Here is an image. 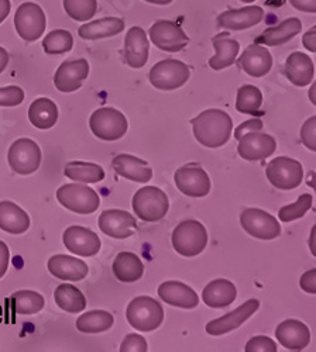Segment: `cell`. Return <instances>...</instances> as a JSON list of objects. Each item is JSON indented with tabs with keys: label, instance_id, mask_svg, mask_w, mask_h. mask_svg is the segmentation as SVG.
<instances>
[{
	"label": "cell",
	"instance_id": "6da1fadb",
	"mask_svg": "<svg viewBox=\"0 0 316 352\" xmlns=\"http://www.w3.org/2000/svg\"><path fill=\"white\" fill-rule=\"evenodd\" d=\"M195 140L208 148H219L231 140L233 120L226 111L208 109L191 120Z\"/></svg>",
	"mask_w": 316,
	"mask_h": 352
},
{
	"label": "cell",
	"instance_id": "7a4b0ae2",
	"mask_svg": "<svg viewBox=\"0 0 316 352\" xmlns=\"http://www.w3.org/2000/svg\"><path fill=\"white\" fill-rule=\"evenodd\" d=\"M129 324L141 333L157 330L164 321L162 306L150 296L134 298L126 310Z\"/></svg>",
	"mask_w": 316,
	"mask_h": 352
},
{
	"label": "cell",
	"instance_id": "3957f363",
	"mask_svg": "<svg viewBox=\"0 0 316 352\" xmlns=\"http://www.w3.org/2000/svg\"><path fill=\"white\" fill-rule=\"evenodd\" d=\"M172 247L182 256H196L208 245V231L202 223L185 220L172 231Z\"/></svg>",
	"mask_w": 316,
	"mask_h": 352
},
{
	"label": "cell",
	"instance_id": "277c9868",
	"mask_svg": "<svg viewBox=\"0 0 316 352\" xmlns=\"http://www.w3.org/2000/svg\"><path fill=\"white\" fill-rule=\"evenodd\" d=\"M133 210L143 221H160L169 209V200L164 190L156 186H145L133 196Z\"/></svg>",
	"mask_w": 316,
	"mask_h": 352
},
{
	"label": "cell",
	"instance_id": "5b68a950",
	"mask_svg": "<svg viewBox=\"0 0 316 352\" xmlns=\"http://www.w3.org/2000/svg\"><path fill=\"white\" fill-rule=\"evenodd\" d=\"M89 129L99 140L116 141L126 135L129 123L126 116L113 107H101L95 110L89 119Z\"/></svg>",
	"mask_w": 316,
	"mask_h": 352
},
{
	"label": "cell",
	"instance_id": "8992f818",
	"mask_svg": "<svg viewBox=\"0 0 316 352\" xmlns=\"http://www.w3.org/2000/svg\"><path fill=\"white\" fill-rule=\"evenodd\" d=\"M56 199L65 209L76 214H92L101 204L98 193L82 184L63 185L56 190Z\"/></svg>",
	"mask_w": 316,
	"mask_h": 352
},
{
	"label": "cell",
	"instance_id": "52a82bcc",
	"mask_svg": "<svg viewBox=\"0 0 316 352\" xmlns=\"http://www.w3.org/2000/svg\"><path fill=\"white\" fill-rule=\"evenodd\" d=\"M266 175L270 184L281 190H293L302 184L304 168L299 161L290 157H278L268 162Z\"/></svg>",
	"mask_w": 316,
	"mask_h": 352
},
{
	"label": "cell",
	"instance_id": "ba28073f",
	"mask_svg": "<svg viewBox=\"0 0 316 352\" xmlns=\"http://www.w3.org/2000/svg\"><path fill=\"white\" fill-rule=\"evenodd\" d=\"M189 75V68L182 61L162 60L151 68L149 80L158 91H176L188 82Z\"/></svg>",
	"mask_w": 316,
	"mask_h": 352
},
{
	"label": "cell",
	"instance_id": "9c48e42d",
	"mask_svg": "<svg viewBox=\"0 0 316 352\" xmlns=\"http://www.w3.org/2000/svg\"><path fill=\"white\" fill-rule=\"evenodd\" d=\"M47 19L44 10L32 2L19 6L14 14V27L20 38L33 43L41 38L45 32Z\"/></svg>",
	"mask_w": 316,
	"mask_h": 352
},
{
	"label": "cell",
	"instance_id": "30bf717a",
	"mask_svg": "<svg viewBox=\"0 0 316 352\" xmlns=\"http://www.w3.org/2000/svg\"><path fill=\"white\" fill-rule=\"evenodd\" d=\"M8 161L10 168L19 175H32L41 164V150L36 141L19 138L9 148Z\"/></svg>",
	"mask_w": 316,
	"mask_h": 352
},
{
	"label": "cell",
	"instance_id": "8fae6325",
	"mask_svg": "<svg viewBox=\"0 0 316 352\" xmlns=\"http://www.w3.org/2000/svg\"><path fill=\"white\" fill-rule=\"evenodd\" d=\"M151 43L167 52L182 51L189 44V37L182 27L171 20H158L149 30Z\"/></svg>",
	"mask_w": 316,
	"mask_h": 352
},
{
	"label": "cell",
	"instance_id": "7c38bea8",
	"mask_svg": "<svg viewBox=\"0 0 316 352\" xmlns=\"http://www.w3.org/2000/svg\"><path fill=\"white\" fill-rule=\"evenodd\" d=\"M243 230L258 240H274L281 234L280 223L262 209H246L240 216Z\"/></svg>",
	"mask_w": 316,
	"mask_h": 352
},
{
	"label": "cell",
	"instance_id": "4fadbf2b",
	"mask_svg": "<svg viewBox=\"0 0 316 352\" xmlns=\"http://www.w3.org/2000/svg\"><path fill=\"white\" fill-rule=\"evenodd\" d=\"M174 181L180 192L191 197H204L211 192V179L205 169L189 164L177 169Z\"/></svg>",
	"mask_w": 316,
	"mask_h": 352
},
{
	"label": "cell",
	"instance_id": "5bb4252c",
	"mask_svg": "<svg viewBox=\"0 0 316 352\" xmlns=\"http://www.w3.org/2000/svg\"><path fill=\"white\" fill-rule=\"evenodd\" d=\"M238 153L246 161H262L271 157L277 150V142L273 135L260 131H250L239 140Z\"/></svg>",
	"mask_w": 316,
	"mask_h": 352
},
{
	"label": "cell",
	"instance_id": "9a60e30c",
	"mask_svg": "<svg viewBox=\"0 0 316 352\" xmlns=\"http://www.w3.org/2000/svg\"><path fill=\"white\" fill-rule=\"evenodd\" d=\"M99 228L110 239L125 240L131 237L137 230V221L133 214L119 209L105 210L99 216Z\"/></svg>",
	"mask_w": 316,
	"mask_h": 352
},
{
	"label": "cell",
	"instance_id": "2e32d148",
	"mask_svg": "<svg viewBox=\"0 0 316 352\" xmlns=\"http://www.w3.org/2000/svg\"><path fill=\"white\" fill-rule=\"evenodd\" d=\"M258 309H260V302L257 299H250L239 306L236 310L209 321L207 324V333L216 337L231 333L239 329Z\"/></svg>",
	"mask_w": 316,
	"mask_h": 352
},
{
	"label": "cell",
	"instance_id": "e0dca14e",
	"mask_svg": "<svg viewBox=\"0 0 316 352\" xmlns=\"http://www.w3.org/2000/svg\"><path fill=\"white\" fill-rule=\"evenodd\" d=\"M89 75V63L81 58L75 61H65L54 75V85L63 94L78 91L83 80Z\"/></svg>",
	"mask_w": 316,
	"mask_h": 352
},
{
	"label": "cell",
	"instance_id": "ac0fdd59",
	"mask_svg": "<svg viewBox=\"0 0 316 352\" xmlns=\"http://www.w3.org/2000/svg\"><path fill=\"white\" fill-rule=\"evenodd\" d=\"M64 245L67 250L79 256H94L101 251V240L96 234L81 226H71L64 231Z\"/></svg>",
	"mask_w": 316,
	"mask_h": 352
},
{
	"label": "cell",
	"instance_id": "d6986e66",
	"mask_svg": "<svg viewBox=\"0 0 316 352\" xmlns=\"http://www.w3.org/2000/svg\"><path fill=\"white\" fill-rule=\"evenodd\" d=\"M125 61L133 69H140L149 61L150 44L141 27H131L125 38Z\"/></svg>",
	"mask_w": 316,
	"mask_h": 352
},
{
	"label": "cell",
	"instance_id": "ffe728a7",
	"mask_svg": "<svg viewBox=\"0 0 316 352\" xmlns=\"http://www.w3.org/2000/svg\"><path fill=\"white\" fill-rule=\"evenodd\" d=\"M264 9L260 6H247L242 9H229L218 16V25L227 30L240 32L262 23Z\"/></svg>",
	"mask_w": 316,
	"mask_h": 352
},
{
	"label": "cell",
	"instance_id": "44dd1931",
	"mask_svg": "<svg viewBox=\"0 0 316 352\" xmlns=\"http://www.w3.org/2000/svg\"><path fill=\"white\" fill-rule=\"evenodd\" d=\"M278 342L291 351H301L310 342V331L305 322L294 318L284 320L275 330Z\"/></svg>",
	"mask_w": 316,
	"mask_h": 352
},
{
	"label": "cell",
	"instance_id": "7402d4cb",
	"mask_svg": "<svg viewBox=\"0 0 316 352\" xmlns=\"http://www.w3.org/2000/svg\"><path fill=\"white\" fill-rule=\"evenodd\" d=\"M239 67L253 78L266 76L273 68L270 51L258 44H250L239 56Z\"/></svg>",
	"mask_w": 316,
	"mask_h": 352
},
{
	"label": "cell",
	"instance_id": "603a6c76",
	"mask_svg": "<svg viewBox=\"0 0 316 352\" xmlns=\"http://www.w3.org/2000/svg\"><path fill=\"white\" fill-rule=\"evenodd\" d=\"M47 267L52 276L68 282L82 280L89 272V268L85 261L64 254L52 255L48 259Z\"/></svg>",
	"mask_w": 316,
	"mask_h": 352
},
{
	"label": "cell",
	"instance_id": "cb8c5ba5",
	"mask_svg": "<svg viewBox=\"0 0 316 352\" xmlns=\"http://www.w3.org/2000/svg\"><path fill=\"white\" fill-rule=\"evenodd\" d=\"M112 166L119 176L133 182L146 184L153 178V169L147 161L130 154H119L112 161Z\"/></svg>",
	"mask_w": 316,
	"mask_h": 352
},
{
	"label": "cell",
	"instance_id": "d4e9b609",
	"mask_svg": "<svg viewBox=\"0 0 316 352\" xmlns=\"http://www.w3.org/2000/svg\"><path fill=\"white\" fill-rule=\"evenodd\" d=\"M158 296L169 306L181 309H195L199 305L196 292L188 285L177 280H168L158 286Z\"/></svg>",
	"mask_w": 316,
	"mask_h": 352
},
{
	"label": "cell",
	"instance_id": "484cf974",
	"mask_svg": "<svg viewBox=\"0 0 316 352\" xmlns=\"http://www.w3.org/2000/svg\"><path fill=\"white\" fill-rule=\"evenodd\" d=\"M302 30V23L297 17H290L281 21L275 27H270L263 32L262 36L255 38V44L258 45H268V47H278L285 43L291 41L297 37Z\"/></svg>",
	"mask_w": 316,
	"mask_h": 352
},
{
	"label": "cell",
	"instance_id": "4316f807",
	"mask_svg": "<svg viewBox=\"0 0 316 352\" xmlns=\"http://www.w3.org/2000/svg\"><path fill=\"white\" fill-rule=\"evenodd\" d=\"M284 74L293 85L304 87L313 80L315 67L310 58L299 51L293 52L285 61Z\"/></svg>",
	"mask_w": 316,
	"mask_h": 352
},
{
	"label": "cell",
	"instance_id": "83f0119b",
	"mask_svg": "<svg viewBox=\"0 0 316 352\" xmlns=\"http://www.w3.org/2000/svg\"><path fill=\"white\" fill-rule=\"evenodd\" d=\"M238 298L236 286L227 279H215L202 290V299L212 309H223L231 306Z\"/></svg>",
	"mask_w": 316,
	"mask_h": 352
},
{
	"label": "cell",
	"instance_id": "f1b7e54d",
	"mask_svg": "<svg viewBox=\"0 0 316 352\" xmlns=\"http://www.w3.org/2000/svg\"><path fill=\"white\" fill-rule=\"evenodd\" d=\"M125 30V21L119 17H105L99 20H92L79 27L78 34L81 38L94 41L109 38L120 34Z\"/></svg>",
	"mask_w": 316,
	"mask_h": 352
},
{
	"label": "cell",
	"instance_id": "f546056e",
	"mask_svg": "<svg viewBox=\"0 0 316 352\" xmlns=\"http://www.w3.org/2000/svg\"><path fill=\"white\" fill-rule=\"evenodd\" d=\"M28 228H30V217L20 206L9 200L0 201V230L19 236Z\"/></svg>",
	"mask_w": 316,
	"mask_h": 352
},
{
	"label": "cell",
	"instance_id": "4dcf8cb0",
	"mask_svg": "<svg viewBox=\"0 0 316 352\" xmlns=\"http://www.w3.org/2000/svg\"><path fill=\"white\" fill-rule=\"evenodd\" d=\"M212 44L216 52L209 60V67L213 71H222L236 63L240 50V44L236 40L229 38L224 33H222L212 38Z\"/></svg>",
	"mask_w": 316,
	"mask_h": 352
},
{
	"label": "cell",
	"instance_id": "1f68e13d",
	"mask_svg": "<svg viewBox=\"0 0 316 352\" xmlns=\"http://www.w3.org/2000/svg\"><path fill=\"white\" fill-rule=\"evenodd\" d=\"M113 274L123 283H133L141 279L145 274V265L133 252H119L113 262Z\"/></svg>",
	"mask_w": 316,
	"mask_h": 352
},
{
	"label": "cell",
	"instance_id": "d6a6232c",
	"mask_svg": "<svg viewBox=\"0 0 316 352\" xmlns=\"http://www.w3.org/2000/svg\"><path fill=\"white\" fill-rule=\"evenodd\" d=\"M28 120L40 130H50L59 120V107L48 98H39L28 107Z\"/></svg>",
	"mask_w": 316,
	"mask_h": 352
},
{
	"label": "cell",
	"instance_id": "836d02e7",
	"mask_svg": "<svg viewBox=\"0 0 316 352\" xmlns=\"http://www.w3.org/2000/svg\"><path fill=\"white\" fill-rule=\"evenodd\" d=\"M64 173L71 181L79 184H98L105 179V170L101 165L92 162L74 161L65 165Z\"/></svg>",
	"mask_w": 316,
	"mask_h": 352
},
{
	"label": "cell",
	"instance_id": "e575fe53",
	"mask_svg": "<svg viewBox=\"0 0 316 352\" xmlns=\"http://www.w3.org/2000/svg\"><path fill=\"white\" fill-rule=\"evenodd\" d=\"M54 300L61 310L68 313H81L86 307L85 295L71 283H63L56 287Z\"/></svg>",
	"mask_w": 316,
	"mask_h": 352
},
{
	"label": "cell",
	"instance_id": "d590c367",
	"mask_svg": "<svg viewBox=\"0 0 316 352\" xmlns=\"http://www.w3.org/2000/svg\"><path fill=\"white\" fill-rule=\"evenodd\" d=\"M114 318L109 311L92 310L78 317L76 329L85 334H98L107 331L113 327Z\"/></svg>",
	"mask_w": 316,
	"mask_h": 352
},
{
	"label": "cell",
	"instance_id": "8d00e7d4",
	"mask_svg": "<svg viewBox=\"0 0 316 352\" xmlns=\"http://www.w3.org/2000/svg\"><path fill=\"white\" fill-rule=\"evenodd\" d=\"M10 303L14 313L21 316H30L40 313L44 309L45 300L40 293L34 290H19L12 295Z\"/></svg>",
	"mask_w": 316,
	"mask_h": 352
},
{
	"label": "cell",
	"instance_id": "74e56055",
	"mask_svg": "<svg viewBox=\"0 0 316 352\" xmlns=\"http://www.w3.org/2000/svg\"><path fill=\"white\" fill-rule=\"evenodd\" d=\"M263 106V94L253 85H243L236 95V110L243 114L260 116Z\"/></svg>",
	"mask_w": 316,
	"mask_h": 352
},
{
	"label": "cell",
	"instance_id": "f35d334b",
	"mask_svg": "<svg viewBox=\"0 0 316 352\" xmlns=\"http://www.w3.org/2000/svg\"><path fill=\"white\" fill-rule=\"evenodd\" d=\"M74 47V37L67 30H52L43 40V50L48 55H61Z\"/></svg>",
	"mask_w": 316,
	"mask_h": 352
},
{
	"label": "cell",
	"instance_id": "ab89813d",
	"mask_svg": "<svg viewBox=\"0 0 316 352\" xmlns=\"http://www.w3.org/2000/svg\"><path fill=\"white\" fill-rule=\"evenodd\" d=\"M64 9L71 19L88 21L98 10V0H64Z\"/></svg>",
	"mask_w": 316,
	"mask_h": 352
},
{
	"label": "cell",
	"instance_id": "60d3db41",
	"mask_svg": "<svg viewBox=\"0 0 316 352\" xmlns=\"http://www.w3.org/2000/svg\"><path fill=\"white\" fill-rule=\"evenodd\" d=\"M313 197L309 193H304L298 197V200L288 206H284L278 212V217L284 223H290L298 219H302L312 208Z\"/></svg>",
	"mask_w": 316,
	"mask_h": 352
},
{
	"label": "cell",
	"instance_id": "b9f144b4",
	"mask_svg": "<svg viewBox=\"0 0 316 352\" xmlns=\"http://www.w3.org/2000/svg\"><path fill=\"white\" fill-rule=\"evenodd\" d=\"M24 102V91L19 86L0 87V106L14 107Z\"/></svg>",
	"mask_w": 316,
	"mask_h": 352
},
{
	"label": "cell",
	"instance_id": "7bdbcfd3",
	"mask_svg": "<svg viewBox=\"0 0 316 352\" xmlns=\"http://www.w3.org/2000/svg\"><path fill=\"white\" fill-rule=\"evenodd\" d=\"M246 352H277V344L267 336H255L250 338L244 348Z\"/></svg>",
	"mask_w": 316,
	"mask_h": 352
},
{
	"label": "cell",
	"instance_id": "ee69618b",
	"mask_svg": "<svg viewBox=\"0 0 316 352\" xmlns=\"http://www.w3.org/2000/svg\"><path fill=\"white\" fill-rule=\"evenodd\" d=\"M301 141L310 151H316V117L312 116L301 129Z\"/></svg>",
	"mask_w": 316,
	"mask_h": 352
},
{
	"label": "cell",
	"instance_id": "f6af8a7d",
	"mask_svg": "<svg viewBox=\"0 0 316 352\" xmlns=\"http://www.w3.org/2000/svg\"><path fill=\"white\" fill-rule=\"evenodd\" d=\"M147 341L140 334H127L120 345V352H147Z\"/></svg>",
	"mask_w": 316,
	"mask_h": 352
},
{
	"label": "cell",
	"instance_id": "bcb514c9",
	"mask_svg": "<svg viewBox=\"0 0 316 352\" xmlns=\"http://www.w3.org/2000/svg\"><path fill=\"white\" fill-rule=\"evenodd\" d=\"M263 130V122L258 120V119H251V120H247L244 122L243 124H240L236 131H235V137L236 140H239L243 134L246 133H250V131H260Z\"/></svg>",
	"mask_w": 316,
	"mask_h": 352
},
{
	"label": "cell",
	"instance_id": "7dc6e473",
	"mask_svg": "<svg viewBox=\"0 0 316 352\" xmlns=\"http://www.w3.org/2000/svg\"><path fill=\"white\" fill-rule=\"evenodd\" d=\"M301 289L306 293H310V295H315L316 293V270H310L305 272L301 278Z\"/></svg>",
	"mask_w": 316,
	"mask_h": 352
},
{
	"label": "cell",
	"instance_id": "c3c4849f",
	"mask_svg": "<svg viewBox=\"0 0 316 352\" xmlns=\"http://www.w3.org/2000/svg\"><path fill=\"white\" fill-rule=\"evenodd\" d=\"M9 263H10L9 247L6 245V243L0 241V279H2L6 275Z\"/></svg>",
	"mask_w": 316,
	"mask_h": 352
},
{
	"label": "cell",
	"instance_id": "681fc988",
	"mask_svg": "<svg viewBox=\"0 0 316 352\" xmlns=\"http://www.w3.org/2000/svg\"><path fill=\"white\" fill-rule=\"evenodd\" d=\"M294 9L305 13H316V0H290Z\"/></svg>",
	"mask_w": 316,
	"mask_h": 352
},
{
	"label": "cell",
	"instance_id": "f907efd6",
	"mask_svg": "<svg viewBox=\"0 0 316 352\" xmlns=\"http://www.w3.org/2000/svg\"><path fill=\"white\" fill-rule=\"evenodd\" d=\"M302 44L304 47L310 51V52H316V27H312L310 30H308L304 37H302Z\"/></svg>",
	"mask_w": 316,
	"mask_h": 352
},
{
	"label": "cell",
	"instance_id": "816d5d0a",
	"mask_svg": "<svg viewBox=\"0 0 316 352\" xmlns=\"http://www.w3.org/2000/svg\"><path fill=\"white\" fill-rule=\"evenodd\" d=\"M10 9H12L10 0H0V24L6 20V17L10 13Z\"/></svg>",
	"mask_w": 316,
	"mask_h": 352
},
{
	"label": "cell",
	"instance_id": "f5cc1de1",
	"mask_svg": "<svg viewBox=\"0 0 316 352\" xmlns=\"http://www.w3.org/2000/svg\"><path fill=\"white\" fill-rule=\"evenodd\" d=\"M9 64V54L5 48L0 47V74H2Z\"/></svg>",
	"mask_w": 316,
	"mask_h": 352
},
{
	"label": "cell",
	"instance_id": "db71d44e",
	"mask_svg": "<svg viewBox=\"0 0 316 352\" xmlns=\"http://www.w3.org/2000/svg\"><path fill=\"white\" fill-rule=\"evenodd\" d=\"M315 231H316V228L313 227L312 228V232H310V239H309V247H310V252H312V255L315 256L316 255V247H315Z\"/></svg>",
	"mask_w": 316,
	"mask_h": 352
},
{
	"label": "cell",
	"instance_id": "11a10c76",
	"mask_svg": "<svg viewBox=\"0 0 316 352\" xmlns=\"http://www.w3.org/2000/svg\"><path fill=\"white\" fill-rule=\"evenodd\" d=\"M147 3H153V5H158V6H165V5H171L174 0H145Z\"/></svg>",
	"mask_w": 316,
	"mask_h": 352
},
{
	"label": "cell",
	"instance_id": "9f6ffc18",
	"mask_svg": "<svg viewBox=\"0 0 316 352\" xmlns=\"http://www.w3.org/2000/svg\"><path fill=\"white\" fill-rule=\"evenodd\" d=\"M315 91H316V85H315V83H312L310 89H309V98H310V102H312V104H316V99H315Z\"/></svg>",
	"mask_w": 316,
	"mask_h": 352
},
{
	"label": "cell",
	"instance_id": "6f0895ef",
	"mask_svg": "<svg viewBox=\"0 0 316 352\" xmlns=\"http://www.w3.org/2000/svg\"><path fill=\"white\" fill-rule=\"evenodd\" d=\"M240 2H244V3H253V2H255V0H240Z\"/></svg>",
	"mask_w": 316,
	"mask_h": 352
}]
</instances>
